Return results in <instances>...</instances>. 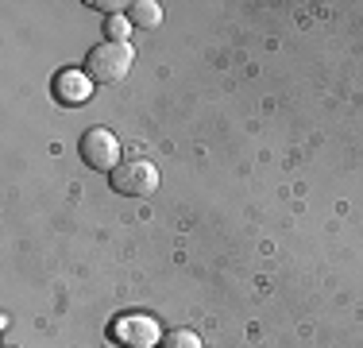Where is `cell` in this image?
Masks as SVG:
<instances>
[{
  "label": "cell",
  "mask_w": 363,
  "mask_h": 348,
  "mask_svg": "<svg viewBox=\"0 0 363 348\" xmlns=\"http://www.w3.org/2000/svg\"><path fill=\"white\" fill-rule=\"evenodd\" d=\"M93 8H101V12H108V16H116V8H120V4H112V0H97V4H93Z\"/></svg>",
  "instance_id": "obj_9"
},
{
  "label": "cell",
  "mask_w": 363,
  "mask_h": 348,
  "mask_svg": "<svg viewBox=\"0 0 363 348\" xmlns=\"http://www.w3.org/2000/svg\"><path fill=\"white\" fill-rule=\"evenodd\" d=\"M108 182H112V190L124 194V197H151L155 190H159V167L147 163V159H128L108 174Z\"/></svg>",
  "instance_id": "obj_2"
},
{
  "label": "cell",
  "mask_w": 363,
  "mask_h": 348,
  "mask_svg": "<svg viewBox=\"0 0 363 348\" xmlns=\"http://www.w3.org/2000/svg\"><path fill=\"white\" fill-rule=\"evenodd\" d=\"M108 341H116L120 348H155L162 337H159L155 317H147V313H124V317H116L108 325Z\"/></svg>",
  "instance_id": "obj_3"
},
{
  "label": "cell",
  "mask_w": 363,
  "mask_h": 348,
  "mask_svg": "<svg viewBox=\"0 0 363 348\" xmlns=\"http://www.w3.org/2000/svg\"><path fill=\"white\" fill-rule=\"evenodd\" d=\"M132 62H135V50H132V43H97V47L85 55V74L93 77V82H105V85H112V82H120V77L132 70Z\"/></svg>",
  "instance_id": "obj_1"
},
{
  "label": "cell",
  "mask_w": 363,
  "mask_h": 348,
  "mask_svg": "<svg viewBox=\"0 0 363 348\" xmlns=\"http://www.w3.org/2000/svg\"><path fill=\"white\" fill-rule=\"evenodd\" d=\"M93 93V77L85 70H62L55 77V97L62 104H85Z\"/></svg>",
  "instance_id": "obj_5"
},
{
  "label": "cell",
  "mask_w": 363,
  "mask_h": 348,
  "mask_svg": "<svg viewBox=\"0 0 363 348\" xmlns=\"http://www.w3.org/2000/svg\"><path fill=\"white\" fill-rule=\"evenodd\" d=\"M77 151H82V159L89 163L93 170H116L120 167V139L108 132V128H89V132L82 136V143H77Z\"/></svg>",
  "instance_id": "obj_4"
},
{
  "label": "cell",
  "mask_w": 363,
  "mask_h": 348,
  "mask_svg": "<svg viewBox=\"0 0 363 348\" xmlns=\"http://www.w3.org/2000/svg\"><path fill=\"white\" fill-rule=\"evenodd\" d=\"M128 23H132V20H124V16H108V20H105L108 43H128Z\"/></svg>",
  "instance_id": "obj_8"
},
{
  "label": "cell",
  "mask_w": 363,
  "mask_h": 348,
  "mask_svg": "<svg viewBox=\"0 0 363 348\" xmlns=\"http://www.w3.org/2000/svg\"><path fill=\"white\" fill-rule=\"evenodd\" d=\"M159 348H201V337L194 329H170V333H162Z\"/></svg>",
  "instance_id": "obj_7"
},
{
  "label": "cell",
  "mask_w": 363,
  "mask_h": 348,
  "mask_svg": "<svg viewBox=\"0 0 363 348\" xmlns=\"http://www.w3.org/2000/svg\"><path fill=\"white\" fill-rule=\"evenodd\" d=\"M128 20L140 23V28H159V23H162V8L155 4V0H135V4H128Z\"/></svg>",
  "instance_id": "obj_6"
}]
</instances>
